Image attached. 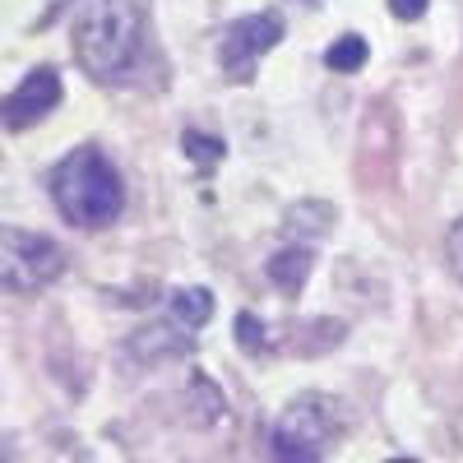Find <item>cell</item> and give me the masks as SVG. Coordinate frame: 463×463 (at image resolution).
<instances>
[{
    "mask_svg": "<svg viewBox=\"0 0 463 463\" xmlns=\"http://www.w3.org/2000/svg\"><path fill=\"white\" fill-rule=\"evenodd\" d=\"M144 56V5L139 0H89L74 19V61L84 74L111 84L126 80Z\"/></svg>",
    "mask_w": 463,
    "mask_h": 463,
    "instance_id": "obj_1",
    "label": "cell"
},
{
    "mask_svg": "<svg viewBox=\"0 0 463 463\" xmlns=\"http://www.w3.org/2000/svg\"><path fill=\"white\" fill-rule=\"evenodd\" d=\"M52 200L65 222L74 227H111L126 209V185L121 172L98 144H80L74 153L56 163L52 172Z\"/></svg>",
    "mask_w": 463,
    "mask_h": 463,
    "instance_id": "obj_2",
    "label": "cell"
},
{
    "mask_svg": "<svg viewBox=\"0 0 463 463\" xmlns=\"http://www.w3.org/2000/svg\"><path fill=\"white\" fill-rule=\"evenodd\" d=\"M347 431V412L334 394H297L269 431V463H325L329 445Z\"/></svg>",
    "mask_w": 463,
    "mask_h": 463,
    "instance_id": "obj_3",
    "label": "cell"
},
{
    "mask_svg": "<svg viewBox=\"0 0 463 463\" xmlns=\"http://www.w3.org/2000/svg\"><path fill=\"white\" fill-rule=\"evenodd\" d=\"M65 274V250L47 232L5 227L0 232V283L10 292H43Z\"/></svg>",
    "mask_w": 463,
    "mask_h": 463,
    "instance_id": "obj_4",
    "label": "cell"
},
{
    "mask_svg": "<svg viewBox=\"0 0 463 463\" xmlns=\"http://www.w3.org/2000/svg\"><path fill=\"white\" fill-rule=\"evenodd\" d=\"M283 33L288 28H283L279 10H260V14H246L237 24H227L222 37H218V65H222V74H227V80H237V84H246L255 74V65H260V56L283 43Z\"/></svg>",
    "mask_w": 463,
    "mask_h": 463,
    "instance_id": "obj_5",
    "label": "cell"
},
{
    "mask_svg": "<svg viewBox=\"0 0 463 463\" xmlns=\"http://www.w3.org/2000/svg\"><path fill=\"white\" fill-rule=\"evenodd\" d=\"M61 93H65V89H61V74H56L52 65L28 70L24 84L5 98V130L19 135V130H28L33 121H43L47 111L61 107Z\"/></svg>",
    "mask_w": 463,
    "mask_h": 463,
    "instance_id": "obj_6",
    "label": "cell"
},
{
    "mask_svg": "<svg viewBox=\"0 0 463 463\" xmlns=\"http://www.w3.org/2000/svg\"><path fill=\"white\" fill-rule=\"evenodd\" d=\"M195 347V334L185 325H176L172 316L167 320H153V325H139L130 334V353L139 362H167V357H185Z\"/></svg>",
    "mask_w": 463,
    "mask_h": 463,
    "instance_id": "obj_7",
    "label": "cell"
},
{
    "mask_svg": "<svg viewBox=\"0 0 463 463\" xmlns=\"http://www.w3.org/2000/svg\"><path fill=\"white\" fill-rule=\"evenodd\" d=\"M311 269H316V250L311 246H283L274 260L264 264V274H269V283L283 288V292H301L306 279H311Z\"/></svg>",
    "mask_w": 463,
    "mask_h": 463,
    "instance_id": "obj_8",
    "label": "cell"
},
{
    "mask_svg": "<svg viewBox=\"0 0 463 463\" xmlns=\"http://www.w3.org/2000/svg\"><path fill=\"white\" fill-rule=\"evenodd\" d=\"M222 412H227L222 390H218L204 371H195V375H190V390H185V417L195 421V427H213Z\"/></svg>",
    "mask_w": 463,
    "mask_h": 463,
    "instance_id": "obj_9",
    "label": "cell"
},
{
    "mask_svg": "<svg viewBox=\"0 0 463 463\" xmlns=\"http://www.w3.org/2000/svg\"><path fill=\"white\" fill-rule=\"evenodd\" d=\"M176 325H185L190 334L204 329L209 316H213V292L209 288H176L172 292V311H167Z\"/></svg>",
    "mask_w": 463,
    "mask_h": 463,
    "instance_id": "obj_10",
    "label": "cell"
},
{
    "mask_svg": "<svg viewBox=\"0 0 463 463\" xmlns=\"http://www.w3.org/2000/svg\"><path fill=\"white\" fill-rule=\"evenodd\" d=\"M366 56H371L366 37H362V33H343V37H334V47L325 52V65H329L334 74H357V70L366 65Z\"/></svg>",
    "mask_w": 463,
    "mask_h": 463,
    "instance_id": "obj_11",
    "label": "cell"
},
{
    "mask_svg": "<svg viewBox=\"0 0 463 463\" xmlns=\"http://www.w3.org/2000/svg\"><path fill=\"white\" fill-rule=\"evenodd\" d=\"M338 218V209L334 204H325V200H306V204H297V209H288V232L297 237H320V232H329V222Z\"/></svg>",
    "mask_w": 463,
    "mask_h": 463,
    "instance_id": "obj_12",
    "label": "cell"
},
{
    "mask_svg": "<svg viewBox=\"0 0 463 463\" xmlns=\"http://www.w3.org/2000/svg\"><path fill=\"white\" fill-rule=\"evenodd\" d=\"M181 148H185V158H195L204 172H209L213 163H222V153H227V144L213 139V135H204V130H185V135H181Z\"/></svg>",
    "mask_w": 463,
    "mask_h": 463,
    "instance_id": "obj_13",
    "label": "cell"
},
{
    "mask_svg": "<svg viewBox=\"0 0 463 463\" xmlns=\"http://www.w3.org/2000/svg\"><path fill=\"white\" fill-rule=\"evenodd\" d=\"M237 343H241V353H269V347H274V338H269V329L250 316V311H241L237 316Z\"/></svg>",
    "mask_w": 463,
    "mask_h": 463,
    "instance_id": "obj_14",
    "label": "cell"
},
{
    "mask_svg": "<svg viewBox=\"0 0 463 463\" xmlns=\"http://www.w3.org/2000/svg\"><path fill=\"white\" fill-rule=\"evenodd\" d=\"M445 255H449V274L463 283V218H454L445 232Z\"/></svg>",
    "mask_w": 463,
    "mask_h": 463,
    "instance_id": "obj_15",
    "label": "cell"
},
{
    "mask_svg": "<svg viewBox=\"0 0 463 463\" xmlns=\"http://www.w3.org/2000/svg\"><path fill=\"white\" fill-rule=\"evenodd\" d=\"M427 5H431V0H390V14L403 19V24H417L421 14H427Z\"/></svg>",
    "mask_w": 463,
    "mask_h": 463,
    "instance_id": "obj_16",
    "label": "cell"
},
{
    "mask_svg": "<svg viewBox=\"0 0 463 463\" xmlns=\"http://www.w3.org/2000/svg\"><path fill=\"white\" fill-rule=\"evenodd\" d=\"M384 463H417V458H384Z\"/></svg>",
    "mask_w": 463,
    "mask_h": 463,
    "instance_id": "obj_17",
    "label": "cell"
}]
</instances>
